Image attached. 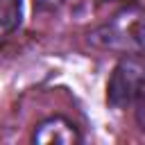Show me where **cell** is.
Returning <instances> with one entry per match:
<instances>
[{
	"mask_svg": "<svg viewBox=\"0 0 145 145\" xmlns=\"http://www.w3.org/2000/svg\"><path fill=\"white\" fill-rule=\"evenodd\" d=\"M136 122H138V127L145 131V91L136 97Z\"/></svg>",
	"mask_w": 145,
	"mask_h": 145,
	"instance_id": "277c9868",
	"label": "cell"
},
{
	"mask_svg": "<svg viewBox=\"0 0 145 145\" xmlns=\"http://www.w3.org/2000/svg\"><path fill=\"white\" fill-rule=\"evenodd\" d=\"M23 20V0H0V29L14 32Z\"/></svg>",
	"mask_w": 145,
	"mask_h": 145,
	"instance_id": "3957f363",
	"label": "cell"
},
{
	"mask_svg": "<svg viewBox=\"0 0 145 145\" xmlns=\"http://www.w3.org/2000/svg\"><path fill=\"white\" fill-rule=\"evenodd\" d=\"M34 143H41V145H72L79 140L77 136V129L72 122H68L66 118H48L43 120L36 129H34V136H32Z\"/></svg>",
	"mask_w": 145,
	"mask_h": 145,
	"instance_id": "7a4b0ae2",
	"label": "cell"
},
{
	"mask_svg": "<svg viewBox=\"0 0 145 145\" xmlns=\"http://www.w3.org/2000/svg\"><path fill=\"white\" fill-rule=\"evenodd\" d=\"M145 84V63L138 59H122L109 79L106 86V102L116 109L127 106L143 93Z\"/></svg>",
	"mask_w": 145,
	"mask_h": 145,
	"instance_id": "6da1fadb",
	"label": "cell"
}]
</instances>
